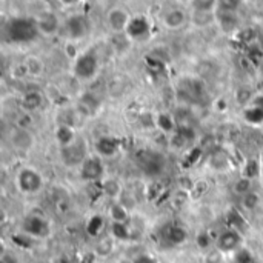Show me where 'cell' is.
<instances>
[{"mask_svg":"<svg viewBox=\"0 0 263 263\" xmlns=\"http://www.w3.org/2000/svg\"><path fill=\"white\" fill-rule=\"evenodd\" d=\"M108 217L111 223H128L129 220V210L119 200H116L109 210H108Z\"/></svg>","mask_w":263,"mask_h":263,"instance_id":"18","label":"cell"},{"mask_svg":"<svg viewBox=\"0 0 263 263\" xmlns=\"http://www.w3.org/2000/svg\"><path fill=\"white\" fill-rule=\"evenodd\" d=\"M131 18V14L125 8L114 6L106 14V26L112 34H125Z\"/></svg>","mask_w":263,"mask_h":263,"instance_id":"6","label":"cell"},{"mask_svg":"<svg viewBox=\"0 0 263 263\" xmlns=\"http://www.w3.org/2000/svg\"><path fill=\"white\" fill-rule=\"evenodd\" d=\"M45 180L40 171L32 166H23L15 176V186L23 196H35L43 190Z\"/></svg>","mask_w":263,"mask_h":263,"instance_id":"2","label":"cell"},{"mask_svg":"<svg viewBox=\"0 0 263 263\" xmlns=\"http://www.w3.org/2000/svg\"><path fill=\"white\" fill-rule=\"evenodd\" d=\"M134 262L136 263H159L157 262V259H154L153 256H149V254H139V256H136L134 257Z\"/></svg>","mask_w":263,"mask_h":263,"instance_id":"38","label":"cell"},{"mask_svg":"<svg viewBox=\"0 0 263 263\" xmlns=\"http://www.w3.org/2000/svg\"><path fill=\"white\" fill-rule=\"evenodd\" d=\"M55 140L60 145V148L68 146L72 142H76L77 137H76V129L72 128V125H66V123L59 125L57 129H55Z\"/></svg>","mask_w":263,"mask_h":263,"instance_id":"19","label":"cell"},{"mask_svg":"<svg viewBox=\"0 0 263 263\" xmlns=\"http://www.w3.org/2000/svg\"><path fill=\"white\" fill-rule=\"evenodd\" d=\"M243 3V0H219V8L237 11V8Z\"/></svg>","mask_w":263,"mask_h":263,"instance_id":"36","label":"cell"},{"mask_svg":"<svg viewBox=\"0 0 263 263\" xmlns=\"http://www.w3.org/2000/svg\"><path fill=\"white\" fill-rule=\"evenodd\" d=\"M45 97L40 91H28L22 97V108L25 112H32L37 111L43 106Z\"/></svg>","mask_w":263,"mask_h":263,"instance_id":"16","label":"cell"},{"mask_svg":"<svg viewBox=\"0 0 263 263\" xmlns=\"http://www.w3.org/2000/svg\"><path fill=\"white\" fill-rule=\"evenodd\" d=\"M103 230H105V219L99 214L92 216L86 223V233L91 237H100Z\"/></svg>","mask_w":263,"mask_h":263,"instance_id":"28","label":"cell"},{"mask_svg":"<svg viewBox=\"0 0 263 263\" xmlns=\"http://www.w3.org/2000/svg\"><path fill=\"white\" fill-rule=\"evenodd\" d=\"M242 243H243V234L233 228H227L225 231H222L214 242L216 250L220 251L222 254H234L237 250L242 248Z\"/></svg>","mask_w":263,"mask_h":263,"instance_id":"4","label":"cell"},{"mask_svg":"<svg viewBox=\"0 0 263 263\" xmlns=\"http://www.w3.org/2000/svg\"><path fill=\"white\" fill-rule=\"evenodd\" d=\"M233 191L239 196V197H243L245 194H248L250 191H253V180L248 179V177H240L234 185H233Z\"/></svg>","mask_w":263,"mask_h":263,"instance_id":"31","label":"cell"},{"mask_svg":"<svg viewBox=\"0 0 263 263\" xmlns=\"http://www.w3.org/2000/svg\"><path fill=\"white\" fill-rule=\"evenodd\" d=\"M35 25H37L39 34L46 35V37L55 35L62 28V22H60L59 15L52 11H45V12L39 14L35 17Z\"/></svg>","mask_w":263,"mask_h":263,"instance_id":"10","label":"cell"},{"mask_svg":"<svg viewBox=\"0 0 263 263\" xmlns=\"http://www.w3.org/2000/svg\"><path fill=\"white\" fill-rule=\"evenodd\" d=\"M65 31L69 40H82L89 32V20L83 14H72L65 22Z\"/></svg>","mask_w":263,"mask_h":263,"instance_id":"7","label":"cell"},{"mask_svg":"<svg viewBox=\"0 0 263 263\" xmlns=\"http://www.w3.org/2000/svg\"><path fill=\"white\" fill-rule=\"evenodd\" d=\"M262 202V197L256 191H250L248 194L240 197V205H242L243 211H247V213H254L260 206Z\"/></svg>","mask_w":263,"mask_h":263,"instance_id":"25","label":"cell"},{"mask_svg":"<svg viewBox=\"0 0 263 263\" xmlns=\"http://www.w3.org/2000/svg\"><path fill=\"white\" fill-rule=\"evenodd\" d=\"M102 193L112 200H119L123 196V186L117 179H106L102 183Z\"/></svg>","mask_w":263,"mask_h":263,"instance_id":"20","label":"cell"},{"mask_svg":"<svg viewBox=\"0 0 263 263\" xmlns=\"http://www.w3.org/2000/svg\"><path fill=\"white\" fill-rule=\"evenodd\" d=\"M105 173V166H103V160L100 156H88L85 159V162L80 165V177L85 182H99L102 180Z\"/></svg>","mask_w":263,"mask_h":263,"instance_id":"9","label":"cell"},{"mask_svg":"<svg viewBox=\"0 0 263 263\" xmlns=\"http://www.w3.org/2000/svg\"><path fill=\"white\" fill-rule=\"evenodd\" d=\"M157 128L162 131V133H166V134H173L174 133V119L168 114V112H160L157 117H156V122Z\"/></svg>","mask_w":263,"mask_h":263,"instance_id":"29","label":"cell"},{"mask_svg":"<svg viewBox=\"0 0 263 263\" xmlns=\"http://www.w3.org/2000/svg\"><path fill=\"white\" fill-rule=\"evenodd\" d=\"M233 256H234V262L236 263H254V257H253L251 251L243 248V247L240 250H237Z\"/></svg>","mask_w":263,"mask_h":263,"instance_id":"33","label":"cell"},{"mask_svg":"<svg viewBox=\"0 0 263 263\" xmlns=\"http://www.w3.org/2000/svg\"><path fill=\"white\" fill-rule=\"evenodd\" d=\"M159 157H162V156H159V154L146 156V160H145V173L146 174L157 176L163 171V163H162V159H159Z\"/></svg>","mask_w":263,"mask_h":263,"instance_id":"27","label":"cell"},{"mask_svg":"<svg viewBox=\"0 0 263 263\" xmlns=\"http://www.w3.org/2000/svg\"><path fill=\"white\" fill-rule=\"evenodd\" d=\"M86 157H88L86 148H85L83 142L79 140V139L76 142H72L71 145L60 148V159L66 166H71V168L72 166H80L85 162Z\"/></svg>","mask_w":263,"mask_h":263,"instance_id":"8","label":"cell"},{"mask_svg":"<svg viewBox=\"0 0 263 263\" xmlns=\"http://www.w3.org/2000/svg\"><path fill=\"white\" fill-rule=\"evenodd\" d=\"M250 105H254V106H257V108L263 109V92L262 94H257V96H254V97L251 99Z\"/></svg>","mask_w":263,"mask_h":263,"instance_id":"39","label":"cell"},{"mask_svg":"<svg viewBox=\"0 0 263 263\" xmlns=\"http://www.w3.org/2000/svg\"><path fill=\"white\" fill-rule=\"evenodd\" d=\"M243 119L247 123L253 125V126H262L263 125V109L254 106V105H248L243 109Z\"/></svg>","mask_w":263,"mask_h":263,"instance_id":"24","label":"cell"},{"mask_svg":"<svg viewBox=\"0 0 263 263\" xmlns=\"http://www.w3.org/2000/svg\"><path fill=\"white\" fill-rule=\"evenodd\" d=\"M117 263H136L134 262V259H128V257H123V259H120Z\"/></svg>","mask_w":263,"mask_h":263,"instance_id":"40","label":"cell"},{"mask_svg":"<svg viewBox=\"0 0 263 263\" xmlns=\"http://www.w3.org/2000/svg\"><path fill=\"white\" fill-rule=\"evenodd\" d=\"M114 245H116V240L108 234V236H100L99 237V242L96 245V254L99 257H108L112 251H114Z\"/></svg>","mask_w":263,"mask_h":263,"instance_id":"26","label":"cell"},{"mask_svg":"<svg viewBox=\"0 0 263 263\" xmlns=\"http://www.w3.org/2000/svg\"><path fill=\"white\" fill-rule=\"evenodd\" d=\"M94 148L97 151V156H100L102 159L103 157H112V156H116L119 153L120 143L114 137L103 136V137H100V139L96 140Z\"/></svg>","mask_w":263,"mask_h":263,"instance_id":"15","label":"cell"},{"mask_svg":"<svg viewBox=\"0 0 263 263\" xmlns=\"http://www.w3.org/2000/svg\"><path fill=\"white\" fill-rule=\"evenodd\" d=\"M22 233L28 234L34 240L46 239L51 233V227H49V222L43 216L31 214L25 217V220L22 222Z\"/></svg>","mask_w":263,"mask_h":263,"instance_id":"5","label":"cell"},{"mask_svg":"<svg viewBox=\"0 0 263 263\" xmlns=\"http://www.w3.org/2000/svg\"><path fill=\"white\" fill-rule=\"evenodd\" d=\"M23 66H25V72L29 74V76H32V77L40 76V74L43 72V69H45L43 60H42L40 57H37V55H29V57H26Z\"/></svg>","mask_w":263,"mask_h":263,"instance_id":"23","label":"cell"},{"mask_svg":"<svg viewBox=\"0 0 263 263\" xmlns=\"http://www.w3.org/2000/svg\"><path fill=\"white\" fill-rule=\"evenodd\" d=\"M186 239H188V233L180 225H170L165 230V240L173 247L182 245L183 242H186Z\"/></svg>","mask_w":263,"mask_h":263,"instance_id":"17","label":"cell"},{"mask_svg":"<svg viewBox=\"0 0 263 263\" xmlns=\"http://www.w3.org/2000/svg\"><path fill=\"white\" fill-rule=\"evenodd\" d=\"M6 35L12 43H28L39 35L35 18L14 17L6 25Z\"/></svg>","mask_w":263,"mask_h":263,"instance_id":"1","label":"cell"},{"mask_svg":"<svg viewBox=\"0 0 263 263\" xmlns=\"http://www.w3.org/2000/svg\"><path fill=\"white\" fill-rule=\"evenodd\" d=\"M216 23L220 26V29L223 32H234L239 25H240V18L237 15V11L233 9H225V8H217L216 11Z\"/></svg>","mask_w":263,"mask_h":263,"instance_id":"12","label":"cell"},{"mask_svg":"<svg viewBox=\"0 0 263 263\" xmlns=\"http://www.w3.org/2000/svg\"><path fill=\"white\" fill-rule=\"evenodd\" d=\"M162 22L170 31H177L188 23V14L182 8H171L163 14Z\"/></svg>","mask_w":263,"mask_h":263,"instance_id":"13","label":"cell"},{"mask_svg":"<svg viewBox=\"0 0 263 263\" xmlns=\"http://www.w3.org/2000/svg\"><path fill=\"white\" fill-rule=\"evenodd\" d=\"M9 142L14 148H18V149H31L35 139L32 136V133L28 129V128H20L17 126L15 129H12L9 133Z\"/></svg>","mask_w":263,"mask_h":263,"instance_id":"14","label":"cell"},{"mask_svg":"<svg viewBox=\"0 0 263 263\" xmlns=\"http://www.w3.org/2000/svg\"><path fill=\"white\" fill-rule=\"evenodd\" d=\"M194 11H217L219 0H193Z\"/></svg>","mask_w":263,"mask_h":263,"instance_id":"32","label":"cell"},{"mask_svg":"<svg viewBox=\"0 0 263 263\" xmlns=\"http://www.w3.org/2000/svg\"><path fill=\"white\" fill-rule=\"evenodd\" d=\"M191 22L197 28H206L216 23V11H194L193 9Z\"/></svg>","mask_w":263,"mask_h":263,"instance_id":"21","label":"cell"},{"mask_svg":"<svg viewBox=\"0 0 263 263\" xmlns=\"http://www.w3.org/2000/svg\"><path fill=\"white\" fill-rule=\"evenodd\" d=\"M100 68V62L96 52L85 51L77 55L76 60H72V74L79 80H92Z\"/></svg>","mask_w":263,"mask_h":263,"instance_id":"3","label":"cell"},{"mask_svg":"<svg viewBox=\"0 0 263 263\" xmlns=\"http://www.w3.org/2000/svg\"><path fill=\"white\" fill-rule=\"evenodd\" d=\"M243 176H245V177H248V179H251V180H254V179L259 176V163H257L256 160H250V162H247V165H245V171H243Z\"/></svg>","mask_w":263,"mask_h":263,"instance_id":"34","label":"cell"},{"mask_svg":"<svg viewBox=\"0 0 263 263\" xmlns=\"http://www.w3.org/2000/svg\"><path fill=\"white\" fill-rule=\"evenodd\" d=\"M196 242H197V247H199L200 250H208L210 245H211V236H210L206 231H202V233L197 234Z\"/></svg>","mask_w":263,"mask_h":263,"instance_id":"35","label":"cell"},{"mask_svg":"<svg viewBox=\"0 0 263 263\" xmlns=\"http://www.w3.org/2000/svg\"><path fill=\"white\" fill-rule=\"evenodd\" d=\"M245 225H247V222H245L243 216L239 211H236V210L230 211V214H228V228L237 230V231H240L243 234Z\"/></svg>","mask_w":263,"mask_h":263,"instance_id":"30","label":"cell"},{"mask_svg":"<svg viewBox=\"0 0 263 263\" xmlns=\"http://www.w3.org/2000/svg\"><path fill=\"white\" fill-rule=\"evenodd\" d=\"M85 97L82 99V102L85 103V106L88 108V109H96V106L99 105V102L92 97V94H83Z\"/></svg>","mask_w":263,"mask_h":263,"instance_id":"37","label":"cell"},{"mask_svg":"<svg viewBox=\"0 0 263 263\" xmlns=\"http://www.w3.org/2000/svg\"><path fill=\"white\" fill-rule=\"evenodd\" d=\"M149 32H151L149 20L145 15H136L131 18L125 34L129 37V40H143L149 35Z\"/></svg>","mask_w":263,"mask_h":263,"instance_id":"11","label":"cell"},{"mask_svg":"<svg viewBox=\"0 0 263 263\" xmlns=\"http://www.w3.org/2000/svg\"><path fill=\"white\" fill-rule=\"evenodd\" d=\"M109 236L116 242H126L131 239V228L128 227V223H111Z\"/></svg>","mask_w":263,"mask_h":263,"instance_id":"22","label":"cell"}]
</instances>
